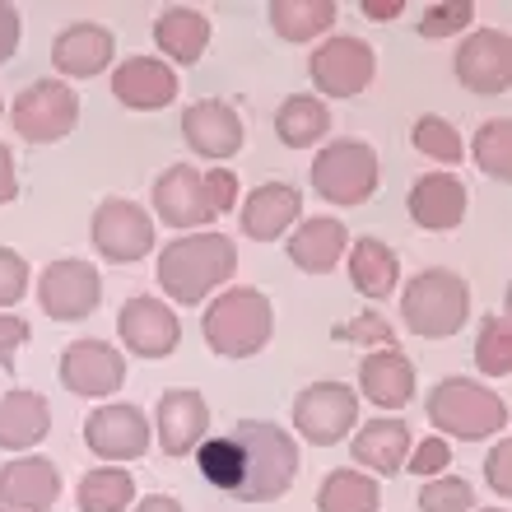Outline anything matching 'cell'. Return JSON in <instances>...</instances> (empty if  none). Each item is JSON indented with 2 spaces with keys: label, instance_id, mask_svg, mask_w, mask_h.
I'll return each instance as SVG.
<instances>
[{
  "label": "cell",
  "instance_id": "cell-23",
  "mask_svg": "<svg viewBox=\"0 0 512 512\" xmlns=\"http://www.w3.org/2000/svg\"><path fill=\"white\" fill-rule=\"evenodd\" d=\"M298 215H303V191L289 187V182H266V187H256L243 201L238 224H243V233L252 243H275V238H284L294 229Z\"/></svg>",
  "mask_w": 512,
  "mask_h": 512
},
{
  "label": "cell",
  "instance_id": "cell-40",
  "mask_svg": "<svg viewBox=\"0 0 512 512\" xmlns=\"http://www.w3.org/2000/svg\"><path fill=\"white\" fill-rule=\"evenodd\" d=\"M201 187H205V205H210V215H229L233 205H238V173L233 168H210L201 173Z\"/></svg>",
  "mask_w": 512,
  "mask_h": 512
},
{
  "label": "cell",
  "instance_id": "cell-18",
  "mask_svg": "<svg viewBox=\"0 0 512 512\" xmlns=\"http://www.w3.org/2000/svg\"><path fill=\"white\" fill-rule=\"evenodd\" d=\"M112 98L131 112H163L177 103V70L159 56H126L112 70Z\"/></svg>",
  "mask_w": 512,
  "mask_h": 512
},
{
  "label": "cell",
  "instance_id": "cell-3",
  "mask_svg": "<svg viewBox=\"0 0 512 512\" xmlns=\"http://www.w3.org/2000/svg\"><path fill=\"white\" fill-rule=\"evenodd\" d=\"M201 336L219 359H252L275 336V308L261 289H224L205 308Z\"/></svg>",
  "mask_w": 512,
  "mask_h": 512
},
{
  "label": "cell",
  "instance_id": "cell-44",
  "mask_svg": "<svg viewBox=\"0 0 512 512\" xmlns=\"http://www.w3.org/2000/svg\"><path fill=\"white\" fill-rule=\"evenodd\" d=\"M28 336H33V331H28L24 317H10V312H0V364L10 368V359L28 345Z\"/></svg>",
  "mask_w": 512,
  "mask_h": 512
},
{
  "label": "cell",
  "instance_id": "cell-24",
  "mask_svg": "<svg viewBox=\"0 0 512 512\" xmlns=\"http://www.w3.org/2000/svg\"><path fill=\"white\" fill-rule=\"evenodd\" d=\"M345 252H350V229H345L336 215L303 219V224L289 233V261H294L303 275H331Z\"/></svg>",
  "mask_w": 512,
  "mask_h": 512
},
{
  "label": "cell",
  "instance_id": "cell-36",
  "mask_svg": "<svg viewBox=\"0 0 512 512\" xmlns=\"http://www.w3.org/2000/svg\"><path fill=\"white\" fill-rule=\"evenodd\" d=\"M410 140H415L419 154H429V159H438V163H452V168H457L461 154H466V145H461L457 126L447 122V117H438V112L419 117L415 131H410Z\"/></svg>",
  "mask_w": 512,
  "mask_h": 512
},
{
  "label": "cell",
  "instance_id": "cell-15",
  "mask_svg": "<svg viewBox=\"0 0 512 512\" xmlns=\"http://www.w3.org/2000/svg\"><path fill=\"white\" fill-rule=\"evenodd\" d=\"M84 447L94 457L122 466V461H140L149 452V419L140 405H98L84 419Z\"/></svg>",
  "mask_w": 512,
  "mask_h": 512
},
{
  "label": "cell",
  "instance_id": "cell-47",
  "mask_svg": "<svg viewBox=\"0 0 512 512\" xmlns=\"http://www.w3.org/2000/svg\"><path fill=\"white\" fill-rule=\"evenodd\" d=\"M359 10H364L368 19H396V14L405 10V0H364Z\"/></svg>",
  "mask_w": 512,
  "mask_h": 512
},
{
  "label": "cell",
  "instance_id": "cell-11",
  "mask_svg": "<svg viewBox=\"0 0 512 512\" xmlns=\"http://www.w3.org/2000/svg\"><path fill=\"white\" fill-rule=\"evenodd\" d=\"M38 303L52 322H84V317H94L98 303H103V275H98L89 261L61 256V261H52V266L42 270Z\"/></svg>",
  "mask_w": 512,
  "mask_h": 512
},
{
  "label": "cell",
  "instance_id": "cell-48",
  "mask_svg": "<svg viewBox=\"0 0 512 512\" xmlns=\"http://www.w3.org/2000/svg\"><path fill=\"white\" fill-rule=\"evenodd\" d=\"M135 512H182V503L173 494H149V499L135 503Z\"/></svg>",
  "mask_w": 512,
  "mask_h": 512
},
{
  "label": "cell",
  "instance_id": "cell-34",
  "mask_svg": "<svg viewBox=\"0 0 512 512\" xmlns=\"http://www.w3.org/2000/svg\"><path fill=\"white\" fill-rule=\"evenodd\" d=\"M471 154H475V168L494 182H512V122L508 117H494L475 131L471 140Z\"/></svg>",
  "mask_w": 512,
  "mask_h": 512
},
{
  "label": "cell",
  "instance_id": "cell-21",
  "mask_svg": "<svg viewBox=\"0 0 512 512\" xmlns=\"http://www.w3.org/2000/svg\"><path fill=\"white\" fill-rule=\"evenodd\" d=\"M112 56H117V38L103 24H70L52 42V66L61 70V80H94L112 66Z\"/></svg>",
  "mask_w": 512,
  "mask_h": 512
},
{
  "label": "cell",
  "instance_id": "cell-29",
  "mask_svg": "<svg viewBox=\"0 0 512 512\" xmlns=\"http://www.w3.org/2000/svg\"><path fill=\"white\" fill-rule=\"evenodd\" d=\"M350 280L354 289L364 298H387L396 294V284H401V261H396V252H391L387 243H378L373 233L368 238H350Z\"/></svg>",
  "mask_w": 512,
  "mask_h": 512
},
{
  "label": "cell",
  "instance_id": "cell-7",
  "mask_svg": "<svg viewBox=\"0 0 512 512\" xmlns=\"http://www.w3.org/2000/svg\"><path fill=\"white\" fill-rule=\"evenodd\" d=\"M14 131L33 145H56L80 126V98L66 80H33L10 108Z\"/></svg>",
  "mask_w": 512,
  "mask_h": 512
},
{
  "label": "cell",
  "instance_id": "cell-42",
  "mask_svg": "<svg viewBox=\"0 0 512 512\" xmlns=\"http://www.w3.org/2000/svg\"><path fill=\"white\" fill-rule=\"evenodd\" d=\"M405 466H410V475H443L452 466V447H447V438H419Z\"/></svg>",
  "mask_w": 512,
  "mask_h": 512
},
{
  "label": "cell",
  "instance_id": "cell-1",
  "mask_svg": "<svg viewBox=\"0 0 512 512\" xmlns=\"http://www.w3.org/2000/svg\"><path fill=\"white\" fill-rule=\"evenodd\" d=\"M233 447H238V480L229 499L238 503H275L294 489L298 475V438L270 419H238L233 424Z\"/></svg>",
  "mask_w": 512,
  "mask_h": 512
},
{
  "label": "cell",
  "instance_id": "cell-14",
  "mask_svg": "<svg viewBox=\"0 0 512 512\" xmlns=\"http://www.w3.org/2000/svg\"><path fill=\"white\" fill-rule=\"evenodd\" d=\"M117 336H122V345L135 359H168L182 345V322H177V312L163 298L135 294L117 312Z\"/></svg>",
  "mask_w": 512,
  "mask_h": 512
},
{
  "label": "cell",
  "instance_id": "cell-28",
  "mask_svg": "<svg viewBox=\"0 0 512 512\" xmlns=\"http://www.w3.org/2000/svg\"><path fill=\"white\" fill-rule=\"evenodd\" d=\"M410 443L415 438H410V429H405L401 419H368L364 429L350 438V452L364 471L396 475L405 466V457H410Z\"/></svg>",
  "mask_w": 512,
  "mask_h": 512
},
{
  "label": "cell",
  "instance_id": "cell-45",
  "mask_svg": "<svg viewBox=\"0 0 512 512\" xmlns=\"http://www.w3.org/2000/svg\"><path fill=\"white\" fill-rule=\"evenodd\" d=\"M19 38H24V19H19V10H14V5H5V0H0V66L19 52Z\"/></svg>",
  "mask_w": 512,
  "mask_h": 512
},
{
  "label": "cell",
  "instance_id": "cell-22",
  "mask_svg": "<svg viewBox=\"0 0 512 512\" xmlns=\"http://www.w3.org/2000/svg\"><path fill=\"white\" fill-rule=\"evenodd\" d=\"M61 499V471L47 457H14L0 466V508L52 512Z\"/></svg>",
  "mask_w": 512,
  "mask_h": 512
},
{
  "label": "cell",
  "instance_id": "cell-31",
  "mask_svg": "<svg viewBox=\"0 0 512 512\" xmlns=\"http://www.w3.org/2000/svg\"><path fill=\"white\" fill-rule=\"evenodd\" d=\"M336 0H270V28L284 42H312L336 28Z\"/></svg>",
  "mask_w": 512,
  "mask_h": 512
},
{
  "label": "cell",
  "instance_id": "cell-10",
  "mask_svg": "<svg viewBox=\"0 0 512 512\" xmlns=\"http://www.w3.org/2000/svg\"><path fill=\"white\" fill-rule=\"evenodd\" d=\"M312 89L322 98H359L378 75V52L368 47L364 38H350V33H336L326 38L308 61Z\"/></svg>",
  "mask_w": 512,
  "mask_h": 512
},
{
  "label": "cell",
  "instance_id": "cell-20",
  "mask_svg": "<svg viewBox=\"0 0 512 512\" xmlns=\"http://www.w3.org/2000/svg\"><path fill=\"white\" fill-rule=\"evenodd\" d=\"M405 205H410V219H415L419 229L452 233V229H461L471 196H466V187H461L457 173H424V177H415V187H410Z\"/></svg>",
  "mask_w": 512,
  "mask_h": 512
},
{
  "label": "cell",
  "instance_id": "cell-51",
  "mask_svg": "<svg viewBox=\"0 0 512 512\" xmlns=\"http://www.w3.org/2000/svg\"><path fill=\"white\" fill-rule=\"evenodd\" d=\"M0 117H5V103H0Z\"/></svg>",
  "mask_w": 512,
  "mask_h": 512
},
{
  "label": "cell",
  "instance_id": "cell-35",
  "mask_svg": "<svg viewBox=\"0 0 512 512\" xmlns=\"http://www.w3.org/2000/svg\"><path fill=\"white\" fill-rule=\"evenodd\" d=\"M475 368L485 378H508L512 373V326L508 317H485L475 336Z\"/></svg>",
  "mask_w": 512,
  "mask_h": 512
},
{
  "label": "cell",
  "instance_id": "cell-4",
  "mask_svg": "<svg viewBox=\"0 0 512 512\" xmlns=\"http://www.w3.org/2000/svg\"><path fill=\"white\" fill-rule=\"evenodd\" d=\"M424 410L443 438H461V443H485L508 429V401L475 378H443L429 391Z\"/></svg>",
  "mask_w": 512,
  "mask_h": 512
},
{
  "label": "cell",
  "instance_id": "cell-12",
  "mask_svg": "<svg viewBox=\"0 0 512 512\" xmlns=\"http://www.w3.org/2000/svg\"><path fill=\"white\" fill-rule=\"evenodd\" d=\"M61 387L80 401H103V396H117L126 382V359L117 354V345L108 340H75L61 350Z\"/></svg>",
  "mask_w": 512,
  "mask_h": 512
},
{
  "label": "cell",
  "instance_id": "cell-6",
  "mask_svg": "<svg viewBox=\"0 0 512 512\" xmlns=\"http://www.w3.org/2000/svg\"><path fill=\"white\" fill-rule=\"evenodd\" d=\"M378 187H382V163H378V149L368 140H331L312 159V191L326 205L354 210V205L373 201Z\"/></svg>",
  "mask_w": 512,
  "mask_h": 512
},
{
  "label": "cell",
  "instance_id": "cell-49",
  "mask_svg": "<svg viewBox=\"0 0 512 512\" xmlns=\"http://www.w3.org/2000/svg\"><path fill=\"white\" fill-rule=\"evenodd\" d=\"M0 512H19V508H0Z\"/></svg>",
  "mask_w": 512,
  "mask_h": 512
},
{
  "label": "cell",
  "instance_id": "cell-37",
  "mask_svg": "<svg viewBox=\"0 0 512 512\" xmlns=\"http://www.w3.org/2000/svg\"><path fill=\"white\" fill-rule=\"evenodd\" d=\"M419 512H475V489L461 475H429L419 489Z\"/></svg>",
  "mask_w": 512,
  "mask_h": 512
},
{
  "label": "cell",
  "instance_id": "cell-17",
  "mask_svg": "<svg viewBox=\"0 0 512 512\" xmlns=\"http://www.w3.org/2000/svg\"><path fill=\"white\" fill-rule=\"evenodd\" d=\"M182 135H187V145L201 154V159H233L238 149L247 145V126L243 117L224 103V98H201V103H191L182 112Z\"/></svg>",
  "mask_w": 512,
  "mask_h": 512
},
{
  "label": "cell",
  "instance_id": "cell-39",
  "mask_svg": "<svg viewBox=\"0 0 512 512\" xmlns=\"http://www.w3.org/2000/svg\"><path fill=\"white\" fill-rule=\"evenodd\" d=\"M331 340H340V345H373V350H396V331H391V322L382 317V312H359L350 326H336V331H331Z\"/></svg>",
  "mask_w": 512,
  "mask_h": 512
},
{
  "label": "cell",
  "instance_id": "cell-43",
  "mask_svg": "<svg viewBox=\"0 0 512 512\" xmlns=\"http://www.w3.org/2000/svg\"><path fill=\"white\" fill-rule=\"evenodd\" d=\"M485 475H489V489H494L499 499H508L512 494V443L508 438L494 443V452H489V461H485Z\"/></svg>",
  "mask_w": 512,
  "mask_h": 512
},
{
  "label": "cell",
  "instance_id": "cell-19",
  "mask_svg": "<svg viewBox=\"0 0 512 512\" xmlns=\"http://www.w3.org/2000/svg\"><path fill=\"white\" fill-rule=\"evenodd\" d=\"M154 219H163L177 233L205 229L215 219L205 205L201 173L191 163H173V168H163V177H154Z\"/></svg>",
  "mask_w": 512,
  "mask_h": 512
},
{
  "label": "cell",
  "instance_id": "cell-2",
  "mask_svg": "<svg viewBox=\"0 0 512 512\" xmlns=\"http://www.w3.org/2000/svg\"><path fill=\"white\" fill-rule=\"evenodd\" d=\"M238 247L229 233H182L168 247H159V289L182 308H196L215 294L219 284L233 280Z\"/></svg>",
  "mask_w": 512,
  "mask_h": 512
},
{
  "label": "cell",
  "instance_id": "cell-38",
  "mask_svg": "<svg viewBox=\"0 0 512 512\" xmlns=\"http://www.w3.org/2000/svg\"><path fill=\"white\" fill-rule=\"evenodd\" d=\"M475 19V5L471 0H433L429 10L419 14V38H452V33H466Z\"/></svg>",
  "mask_w": 512,
  "mask_h": 512
},
{
  "label": "cell",
  "instance_id": "cell-46",
  "mask_svg": "<svg viewBox=\"0 0 512 512\" xmlns=\"http://www.w3.org/2000/svg\"><path fill=\"white\" fill-rule=\"evenodd\" d=\"M19 196V173H14V154L0 145V205H10Z\"/></svg>",
  "mask_w": 512,
  "mask_h": 512
},
{
  "label": "cell",
  "instance_id": "cell-50",
  "mask_svg": "<svg viewBox=\"0 0 512 512\" xmlns=\"http://www.w3.org/2000/svg\"><path fill=\"white\" fill-rule=\"evenodd\" d=\"M489 512H508V508H489Z\"/></svg>",
  "mask_w": 512,
  "mask_h": 512
},
{
  "label": "cell",
  "instance_id": "cell-5",
  "mask_svg": "<svg viewBox=\"0 0 512 512\" xmlns=\"http://www.w3.org/2000/svg\"><path fill=\"white\" fill-rule=\"evenodd\" d=\"M471 317V284L457 270L429 266L401 289V322L419 340H447L457 336Z\"/></svg>",
  "mask_w": 512,
  "mask_h": 512
},
{
  "label": "cell",
  "instance_id": "cell-33",
  "mask_svg": "<svg viewBox=\"0 0 512 512\" xmlns=\"http://www.w3.org/2000/svg\"><path fill=\"white\" fill-rule=\"evenodd\" d=\"M135 503V475L122 466H94L84 471L75 489V508L80 512H126Z\"/></svg>",
  "mask_w": 512,
  "mask_h": 512
},
{
  "label": "cell",
  "instance_id": "cell-13",
  "mask_svg": "<svg viewBox=\"0 0 512 512\" xmlns=\"http://www.w3.org/2000/svg\"><path fill=\"white\" fill-rule=\"evenodd\" d=\"M452 70H457L461 89H471L480 98L508 94L512 89V38L503 28H475V33L461 38Z\"/></svg>",
  "mask_w": 512,
  "mask_h": 512
},
{
  "label": "cell",
  "instance_id": "cell-27",
  "mask_svg": "<svg viewBox=\"0 0 512 512\" xmlns=\"http://www.w3.org/2000/svg\"><path fill=\"white\" fill-rule=\"evenodd\" d=\"M154 47H159L173 66H196L210 47V19L191 5H168L154 19Z\"/></svg>",
  "mask_w": 512,
  "mask_h": 512
},
{
  "label": "cell",
  "instance_id": "cell-32",
  "mask_svg": "<svg viewBox=\"0 0 512 512\" xmlns=\"http://www.w3.org/2000/svg\"><path fill=\"white\" fill-rule=\"evenodd\" d=\"M382 485L364 471H331L317 489V512H378Z\"/></svg>",
  "mask_w": 512,
  "mask_h": 512
},
{
  "label": "cell",
  "instance_id": "cell-16",
  "mask_svg": "<svg viewBox=\"0 0 512 512\" xmlns=\"http://www.w3.org/2000/svg\"><path fill=\"white\" fill-rule=\"evenodd\" d=\"M154 433L163 457H191L210 438V405L196 387H168L154 405Z\"/></svg>",
  "mask_w": 512,
  "mask_h": 512
},
{
  "label": "cell",
  "instance_id": "cell-9",
  "mask_svg": "<svg viewBox=\"0 0 512 512\" xmlns=\"http://www.w3.org/2000/svg\"><path fill=\"white\" fill-rule=\"evenodd\" d=\"M94 252L112 266H135L154 252V215L145 205L126 201V196H108V201L94 210Z\"/></svg>",
  "mask_w": 512,
  "mask_h": 512
},
{
  "label": "cell",
  "instance_id": "cell-8",
  "mask_svg": "<svg viewBox=\"0 0 512 512\" xmlns=\"http://www.w3.org/2000/svg\"><path fill=\"white\" fill-rule=\"evenodd\" d=\"M359 424V391L345 382H308L294 396V429L312 447H336Z\"/></svg>",
  "mask_w": 512,
  "mask_h": 512
},
{
  "label": "cell",
  "instance_id": "cell-30",
  "mask_svg": "<svg viewBox=\"0 0 512 512\" xmlns=\"http://www.w3.org/2000/svg\"><path fill=\"white\" fill-rule=\"evenodd\" d=\"M326 131H331V108L317 94H289L275 112V135L289 149L317 145V140H326Z\"/></svg>",
  "mask_w": 512,
  "mask_h": 512
},
{
  "label": "cell",
  "instance_id": "cell-41",
  "mask_svg": "<svg viewBox=\"0 0 512 512\" xmlns=\"http://www.w3.org/2000/svg\"><path fill=\"white\" fill-rule=\"evenodd\" d=\"M28 294V261L14 247H0V308H14Z\"/></svg>",
  "mask_w": 512,
  "mask_h": 512
},
{
  "label": "cell",
  "instance_id": "cell-26",
  "mask_svg": "<svg viewBox=\"0 0 512 512\" xmlns=\"http://www.w3.org/2000/svg\"><path fill=\"white\" fill-rule=\"evenodd\" d=\"M52 429V410H47V396L38 391H5L0 401V452H28L38 447Z\"/></svg>",
  "mask_w": 512,
  "mask_h": 512
},
{
  "label": "cell",
  "instance_id": "cell-25",
  "mask_svg": "<svg viewBox=\"0 0 512 512\" xmlns=\"http://www.w3.org/2000/svg\"><path fill=\"white\" fill-rule=\"evenodd\" d=\"M359 391L382 410H401L415 401V364L401 350H368L359 359Z\"/></svg>",
  "mask_w": 512,
  "mask_h": 512
}]
</instances>
